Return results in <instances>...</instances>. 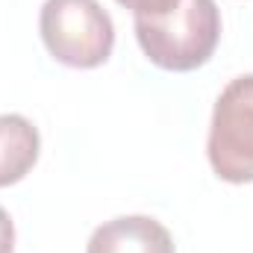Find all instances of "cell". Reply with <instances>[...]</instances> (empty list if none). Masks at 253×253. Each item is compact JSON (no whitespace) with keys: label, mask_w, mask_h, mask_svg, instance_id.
<instances>
[{"label":"cell","mask_w":253,"mask_h":253,"mask_svg":"<svg viewBox=\"0 0 253 253\" xmlns=\"http://www.w3.org/2000/svg\"><path fill=\"white\" fill-rule=\"evenodd\" d=\"M206 153L224 183H253V74L236 77L218 94Z\"/></svg>","instance_id":"3"},{"label":"cell","mask_w":253,"mask_h":253,"mask_svg":"<svg viewBox=\"0 0 253 253\" xmlns=\"http://www.w3.org/2000/svg\"><path fill=\"white\" fill-rule=\"evenodd\" d=\"M135 39L162 71L186 74L212 59L221 39L215 0H174L153 15H135Z\"/></svg>","instance_id":"1"},{"label":"cell","mask_w":253,"mask_h":253,"mask_svg":"<svg viewBox=\"0 0 253 253\" xmlns=\"http://www.w3.org/2000/svg\"><path fill=\"white\" fill-rule=\"evenodd\" d=\"M85 253H177L171 233L147 215H121L100 224Z\"/></svg>","instance_id":"4"},{"label":"cell","mask_w":253,"mask_h":253,"mask_svg":"<svg viewBox=\"0 0 253 253\" xmlns=\"http://www.w3.org/2000/svg\"><path fill=\"white\" fill-rule=\"evenodd\" d=\"M115 3H121V6H126V9H132V15H153V12L171 6L174 0H115Z\"/></svg>","instance_id":"6"},{"label":"cell","mask_w":253,"mask_h":253,"mask_svg":"<svg viewBox=\"0 0 253 253\" xmlns=\"http://www.w3.org/2000/svg\"><path fill=\"white\" fill-rule=\"evenodd\" d=\"M15 251V224L9 218V212L0 206V253Z\"/></svg>","instance_id":"7"},{"label":"cell","mask_w":253,"mask_h":253,"mask_svg":"<svg viewBox=\"0 0 253 253\" xmlns=\"http://www.w3.org/2000/svg\"><path fill=\"white\" fill-rule=\"evenodd\" d=\"M39 30L47 53L68 68H97L112 56L115 27L97 0H44Z\"/></svg>","instance_id":"2"},{"label":"cell","mask_w":253,"mask_h":253,"mask_svg":"<svg viewBox=\"0 0 253 253\" xmlns=\"http://www.w3.org/2000/svg\"><path fill=\"white\" fill-rule=\"evenodd\" d=\"M42 138L24 115H0V189L21 183L39 162Z\"/></svg>","instance_id":"5"}]
</instances>
